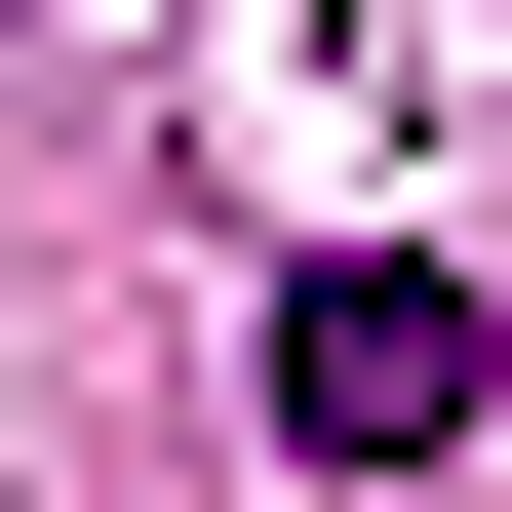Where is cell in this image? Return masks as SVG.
Segmentation results:
<instances>
[{"label":"cell","instance_id":"cell-1","mask_svg":"<svg viewBox=\"0 0 512 512\" xmlns=\"http://www.w3.org/2000/svg\"><path fill=\"white\" fill-rule=\"evenodd\" d=\"M276 434L316 473H434L473 434V276H276Z\"/></svg>","mask_w":512,"mask_h":512}]
</instances>
